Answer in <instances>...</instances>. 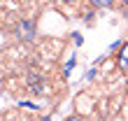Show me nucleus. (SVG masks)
Listing matches in <instances>:
<instances>
[{"label":"nucleus","mask_w":128,"mask_h":121,"mask_svg":"<svg viewBox=\"0 0 128 121\" xmlns=\"http://www.w3.org/2000/svg\"><path fill=\"white\" fill-rule=\"evenodd\" d=\"M28 84L35 86V91H42V79L37 77V74H30V77H28Z\"/></svg>","instance_id":"7ed1b4c3"},{"label":"nucleus","mask_w":128,"mask_h":121,"mask_svg":"<svg viewBox=\"0 0 128 121\" xmlns=\"http://www.w3.org/2000/svg\"><path fill=\"white\" fill-rule=\"evenodd\" d=\"M68 121H82L79 116H70V119H68Z\"/></svg>","instance_id":"39448f33"},{"label":"nucleus","mask_w":128,"mask_h":121,"mask_svg":"<svg viewBox=\"0 0 128 121\" xmlns=\"http://www.w3.org/2000/svg\"><path fill=\"white\" fill-rule=\"evenodd\" d=\"M116 63H119V68H121L124 72H128V44H124V47H121V51H119V58H116Z\"/></svg>","instance_id":"f03ea898"},{"label":"nucleus","mask_w":128,"mask_h":121,"mask_svg":"<svg viewBox=\"0 0 128 121\" xmlns=\"http://www.w3.org/2000/svg\"><path fill=\"white\" fill-rule=\"evenodd\" d=\"M65 2H74V0H65Z\"/></svg>","instance_id":"0eeeda50"},{"label":"nucleus","mask_w":128,"mask_h":121,"mask_svg":"<svg viewBox=\"0 0 128 121\" xmlns=\"http://www.w3.org/2000/svg\"><path fill=\"white\" fill-rule=\"evenodd\" d=\"M114 0H91V5L93 7H107V5H112Z\"/></svg>","instance_id":"20e7f679"},{"label":"nucleus","mask_w":128,"mask_h":121,"mask_svg":"<svg viewBox=\"0 0 128 121\" xmlns=\"http://www.w3.org/2000/svg\"><path fill=\"white\" fill-rule=\"evenodd\" d=\"M33 37H35V26H33V21H21V24H19V40L33 42Z\"/></svg>","instance_id":"f257e3e1"},{"label":"nucleus","mask_w":128,"mask_h":121,"mask_svg":"<svg viewBox=\"0 0 128 121\" xmlns=\"http://www.w3.org/2000/svg\"><path fill=\"white\" fill-rule=\"evenodd\" d=\"M40 121H51V119H40Z\"/></svg>","instance_id":"423d86ee"},{"label":"nucleus","mask_w":128,"mask_h":121,"mask_svg":"<svg viewBox=\"0 0 128 121\" xmlns=\"http://www.w3.org/2000/svg\"><path fill=\"white\" fill-rule=\"evenodd\" d=\"M124 2H126V5H128V0H124Z\"/></svg>","instance_id":"6e6552de"}]
</instances>
